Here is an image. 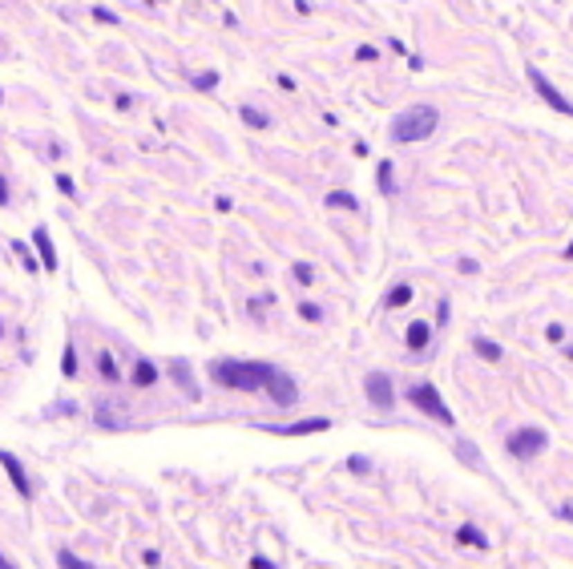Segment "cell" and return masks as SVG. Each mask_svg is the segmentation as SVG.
Wrapping results in <instances>:
<instances>
[{
	"label": "cell",
	"instance_id": "obj_34",
	"mask_svg": "<svg viewBox=\"0 0 573 569\" xmlns=\"http://www.w3.org/2000/svg\"><path fill=\"white\" fill-rule=\"evenodd\" d=\"M549 343H561V339H565V327H561V323H549Z\"/></svg>",
	"mask_w": 573,
	"mask_h": 569
},
{
	"label": "cell",
	"instance_id": "obj_27",
	"mask_svg": "<svg viewBox=\"0 0 573 569\" xmlns=\"http://www.w3.org/2000/svg\"><path fill=\"white\" fill-rule=\"evenodd\" d=\"M215 85H218V73L215 69H206V73H198V77H194V89H202V93H210Z\"/></svg>",
	"mask_w": 573,
	"mask_h": 569
},
{
	"label": "cell",
	"instance_id": "obj_23",
	"mask_svg": "<svg viewBox=\"0 0 573 569\" xmlns=\"http://www.w3.org/2000/svg\"><path fill=\"white\" fill-rule=\"evenodd\" d=\"M408 303H412V287H408V283L392 287V295H388V307H392V311H400V307H408Z\"/></svg>",
	"mask_w": 573,
	"mask_h": 569
},
{
	"label": "cell",
	"instance_id": "obj_6",
	"mask_svg": "<svg viewBox=\"0 0 573 569\" xmlns=\"http://www.w3.org/2000/svg\"><path fill=\"white\" fill-rule=\"evenodd\" d=\"M363 396L372 408H380V412H392L396 408V383L388 372H367L363 376Z\"/></svg>",
	"mask_w": 573,
	"mask_h": 569
},
{
	"label": "cell",
	"instance_id": "obj_7",
	"mask_svg": "<svg viewBox=\"0 0 573 569\" xmlns=\"http://www.w3.org/2000/svg\"><path fill=\"white\" fill-rule=\"evenodd\" d=\"M529 85L537 89V97H541V101H545L549 109H557V114L573 118V101H570L565 93H561V89H557V85H553V81H549V77H545L541 69H537V65H529Z\"/></svg>",
	"mask_w": 573,
	"mask_h": 569
},
{
	"label": "cell",
	"instance_id": "obj_33",
	"mask_svg": "<svg viewBox=\"0 0 573 569\" xmlns=\"http://www.w3.org/2000/svg\"><path fill=\"white\" fill-rule=\"evenodd\" d=\"M456 271H460V275H477L480 267H477V259H460V262H456Z\"/></svg>",
	"mask_w": 573,
	"mask_h": 569
},
{
	"label": "cell",
	"instance_id": "obj_3",
	"mask_svg": "<svg viewBox=\"0 0 573 569\" xmlns=\"http://www.w3.org/2000/svg\"><path fill=\"white\" fill-rule=\"evenodd\" d=\"M408 404L412 408H420L428 420H436V424H444V428H453L456 424V416H453V408L444 404V396L436 392V383H428V379H416V383H408Z\"/></svg>",
	"mask_w": 573,
	"mask_h": 569
},
{
	"label": "cell",
	"instance_id": "obj_30",
	"mask_svg": "<svg viewBox=\"0 0 573 569\" xmlns=\"http://www.w3.org/2000/svg\"><path fill=\"white\" fill-rule=\"evenodd\" d=\"M57 190H61V194H69V198L77 194V186H73V178H69V174H57Z\"/></svg>",
	"mask_w": 573,
	"mask_h": 569
},
{
	"label": "cell",
	"instance_id": "obj_38",
	"mask_svg": "<svg viewBox=\"0 0 573 569\" xmlns=\"http://www.w3.org/2000/svg\"><path fill=\"white\" fill-rule=\"evenodd\" d=\"M436 323H440V327L448 323V303H440V307H436Z\"/></svg>",
	"mask_w": 573,
	"mask_h": 569
},
{
	"label": "cell",
	"instance_id": "obj_20",
	"mask_svg": "<svg viewBox=\"0 0 573 569\" xmlns=\"http://www.w3.org/2000/svg\"><path fill=\"white\" fill-rule=\"evenodd\" d=\"M473 352H477L480 359H489V363H497V359H501V343H493V339L477 335V339H473Z\"/></svg>",
	"mask_w": 573,
	"mask_h": 569
},
{
	"label": "cell",
	"instance_id": "obj_28",
	"mask_svg": "<svg viewBox=\"0 0 573 569\" xmlns=\"http://www.w3.org/2000/svg\"><path fill=\"white\" fill-rule=\"evenodd\" d=\"M347 469H352L356 476H363V473H372V460H367V456H359V452H352V456H347Z\"/></svg>",
	"mask_w": 573,
	"mask_h": 569
},
{
	"label": "cell",
	"instance_id": "obj_9",
	"mask_svg": "<svg viewBox=\"0 0 573 569\" xmlns=\"http://www.w3.org/2000/svg\"><path fill=\"white\" fill-rule=\"evenodd\" d=\"M266 436H319V432H331L327 416H307V420H295V424H259Z\"/></svg>",
	"mask_w": 573,
	"mask_h": 569
},
{
	"label": "cell",
	"instance_id": "obj_31",
	"mask_svg": "<svg viewBox=\"0 0 573 569\" xmlns=\"http://www.w3.org/2000/svg\"><path fill=\"white\" fill-rule=\"evenodd\" d=\"M93 21H101V24H118V17H113L109 8H101V4H97V8H93Z\"/></svg>",
	"mask_w": 573,
	"mask_h": 569
},
{
	"label": "cell",
	"instance_id": "obj_43",
	"mask_svg": "<svg viewBox=\"0 0 573 569\" xmlns=\"http://www.w3.org/2000/svg\"><path fill=\"white\" fill-rule=\"evenodd\" d=\"M0 105H4V93H0Z\"/></svg>",
	"mask_w": 573,
	"mask_h": 569
},
{
	"label": "cell",
	"instance_id": "obj_12",
	"mask_svg": "<svg viewBox=\"0 0 573 569\" xmlns=\"http://www.w3.org/2000/svg\"><path fill=\"white\" fill-rule=\"evenodd\" d=\"M129 383H134V388H138V392H145V388H154V383H158V379H162V372H158V363H154V359L149 356H138L134 359V368H129Z\"/></svg>",
	"mask_w": 573,
	"mask_h": 569
},
{
	"label": "cell",
	"instance_id": "obj_42",
	"mask_svg": "<svg viewBox=\"0 0 573 569\" xmlns=\"http://www.w3.org/2000/svg\"><path fill=\"white\" fill-rule=\"evenodd\" d=\"M0 339H4V319H0Z\"/></svg>",
	"mask_w": 573,
	"mask_h": 569
},
{
	"label": "cell",
	"instance_id": "obj_4",
	"mask_svg": "<svg viewBox=\"0 0 573 569\" xmlns=\"http://www.w3.org/2000/svg\"><path fill=\"white\" fill-rule=\"evenodd\" d=\"M93 424L101 432H125V428H134V408L118 396H109V400H97L93 404Z\"/></svg>",
	"mask_w": 573,
	"mask_h": 569
},
{
	"label": "cell",
	"instance_id": "obj_26",
	"mask_svg": "<svg viewBox=\"0 0 573 569\" xmlns=\"http://www.w3.org/2000/svg\"><path fill=\"white\" fill-rule=\"evenodd\" d=\"M456 456L464 460V464H480V452L469 444V440H456Z\"/></svg>",
	"mask_w": 573,
	"mask_h": 569
},
{
	"label": "cell",
	"instance_id": "obj_15",
	"mask_svg": "<svg viewBox=\"0 0 573 569\" xmlns=\"http://www.w3.org/2000/svg\"><path fill=\"white\" fill-rule=\"evenodd\" d=\"M97 376L105 379V383H121V368L118 359H113V352H105V347H97V359H93Z\"/></svg>",
	"mask_w": 573,
	"mask_h": 569
},
{
	"label": "cell",
	"instance_id": "obj_40",
	"mask_svg": "<svg viewBox=\"0 0 573 569\" xmlns=\"http://www.w3.org/2000/svg\"><path fill=\"white\" fill-rule=\"evenodd\" d=\"M0 569H17V566H12V561H8V557H4V553H0Z\"/></svg>",
	"mask_w": 573,
	"mask_h": 569
},
{
	"label": "cell",
	"instance_id": "obj_5",
	"mask_svg": "<svg viewBox=\"0 0 573 569\" xmlns=\"http://www.w3.org/2000/svg\"><path fill=\"white\" fill-rule=\"evenodd\" d=\"M504 449H509L513 460H537L541 452L549 449V436H545L541 428H517V432H509Z\"/></svg>",
	"mask_w": 573,
	"mask_h": 569
},
{
	"label": "cell",
	"instance_id": "obj_8",
	"mask_svg": "<svg viewBox=\"0 0 573 569\" xmlns=\"http://www.w3.org/2000/svg\"><path fill=\"white\" fill-rule=\"evenodd\" d=\"M263 396L275 404V408H295V404H299V383H295V376H286L283 368H275V376L266 379Z\"/></svg>",
	"mask_w": 573,
	"mask_h": 569
},
{
	"label": "cell",
	"instance_id": "obj_16",
	"mask_svg": "<svg viewBox=\"0 0 573 569\" xmlns=\"http://www.w3.org/2000/svg\"><path fill=\"white\" fill-rule=\"evenodd\" d=\"M327 210L359 214V198H356V194H347V190H331V194H327Z\"/></svg>",
	"mask_w": 573,
	"mask_h": 569
},
{
	"label": "cell",
	"instance_id": "obj_19",
	"mask_svg": "<svg viewBox=\"0 0 573 569\" xmlns=\"http://www.w3.org/2000/svg\"><path fill=\"white\" fill-rule=\"evenodd\" d=\"M376 186H380V194H396V170H392L388 158L376 166Z\"/></svg>",
	"mask_w": 573,
	"mask_h": 569
},
{
	"label": "cell",
	"instance_id": "obj_1",
	"mask_svg": "<svg viewBox=\"0 0 573 569\" xmlns=\"http://www.w3.org/2000/svg\"><path fill=\"white\" fill-rule=\"evenodd\" d=\"M206 376L215 379L218 388H230V392H263L266 379L275 376V363H263V359H215L206 368Z\"/></svg>",
	"mask_w": 573,
	"mask_h": 569
},
{
	"label": "cell",
	"instance_id": "obj_25",
	"mask_svg": "<svg viewBox=\"0 0 573 569\" xmlns=\"http://www.w3.org/2000/svg\"><path fill=\"white\" fill-rule=\"evenodd\" d=\"M299 319H303V323H323V307H315V303H299Z\"/></svg>",
	"mask_w": 573,
	"mask_h": 569
},
{
	"label": "cell",
	"instance_id": "obj_24",
	"mask_svg": "<svg viewBox=\"0 0 573 569\" xmlns=\"http://www.w3.org/2000/svg\"><path fill=\"white\" fill-rule=\"evenodd\" d=\"M291 279H295L299 287H311L315 283V267H311V262H295V267H291Z\"/></svg>",
	"mask_w": 573,
	"mask_h": 569
},
{
	"label": "cell",
	"instance_id": "obj_22",
	"mask_svg": "<svg viewBox=\"0 0 573 569\" xmlns=\"http://www.w3.org/2000/svg\"><path fill=\"white\" fill-rule=\"evenodd\" d=\"M239 118L246 121L251 129H266V125H271V118H266V114H259L255 105H242V109H239Z\"/></svg>",
	"mask_w": 573,
	"mask_h": 569
},
{
	"label": "cell",
	"instance_id": "obj_10",
	"mask_svg": "<svg viewBox=\"0 0 573 569\" xmlns=\"http://www.w3.org/2000/svg\"><path fill=\"white\" fill-rule=\"evenodd\" d=\"M166 376L174 379V388H178V392H182L190 404L202 400V388H198V379H194L190 359H170V363H166Z\"/></svg>",
	"mask_w": 573,
	"mask_h": 569
},
{
	"label": "cell",
	"instance_id": "obj_39",
	"mask_svg": "<svg viewBox=\"0 0 573 569\" xmlns=\"http://www.w3.org/2000/svg\"><path fill=\"white\" fill-rule=\"evenodd\" d=\"M557 517H561V521H570V525H573V505H561V509H557Z\"/></svg>",
	"mask_w": 573,
	"mask_h": 569
},
{
	"label": "cell",
	"instance_id": "obj_11",
	"mask_svg": "<svg viewBox=\"0 0 573 569\" xmlns=\"http://www.w3.org/2000/svg\"><path fill=\"white\" fill-rule=\"evenodd\" d=\"M0 469L8 473L12 489H17V497H21V500H33V480H28V473H24V464L17 460V452H4V449H0Z\"/></svg>",
	"mask_w": 573,
	"mask_h": 569
},
{
	"label": "cell",
	"instance_id": "obj_41",
	"mask_svg": "<svg viewBox=\"0 0 573 569\" xmlns=\"http://www.w3.org/2000/svg\"><path fill=\"white\" fill-rule=\"evenodd\" d=\"M565 259H573V242H570V246H565Z\"/></svg>",
	"mask_w": 573,
	"mask_h": 569
},
{
	"label": "cell",
	"instance_id": "obj_14",
	"mask_svg": "<svg viewBox=\"0 0 573 569\" xmlns=\"http://www.w3.org/2000/svg\"><path fill=\"white\" fill-rule=\"evenodd\" d=\"M428 339H432V327L424 323V319H412V323H408V332H404L408 352H424V347H428Z\"/></svg>",
	"mask_w": 573,
	"mask_h": 569
},
{
	"label": "cell",
	"instance_id": "obj_29",
	"mask_svg": "<svg viewBox=\"0 0 573 569\" xmlns=\"http://www.w3.org/2000/svg\"><path fill=\"white\" fill-rule=\"evenodd\" d=\"M142 566L145 569H158V566H162V553H158V549H145V553H142Z\"/></svg>",
	"mask_w": 573,
	"mask_h": 569
},
{
	"label": "cell",
	"instance_id": "obj_2",
	"mask_svg": "<svg viewBox=\"0 0 573 569\" xmlns=\"http://www.w3.org/2000/svg\"><path fill=\"white\" fill-rule=\"evenodd\" d=\"M436 125H440V109L436 105H412V109H404L400 118L392 121L388 138H392V145H412V142L432 138Z\"/></svg>",
	"mask_w": 573,
	"mask_h": 569
},
{
	"label": "cell",
	"instance_id": "obj_36",
	"mask_svg": "<svg viewBox=\"0 0 573 569\" xmlns=\"http://www.w3.org/2000/svg\"><path fill=\"white\" fill-rule=\"evenodd\" d=\"M8 202H12V194H8V182L0 178V206H8Z\"/></svg>",
	"mask_w": 573,
	"mask_h": 569
},
{
	"label": "cell",
	"instance_id": "obj_18",
	"mask_svg": "<svg viewBox=\"0 0 573 569\" xmlns=\"http://www.w3.org/2000/svg\"><path fill=\"white\" fill-rule=\"evenodd\" d=\"M77 372H81V359H77V343H65V352H61V376L65 379H77Z\"/></svg>",
	"mask_w": 573,
	"mask_h": 569
},
{
	"label": "cell",
	"instance_id": "obj_35",
	"mask_svg": "<svg viewBox=\"0 0 573 569\" xmlns=\"http://www.w3.org/2000/svg\"><path fill=\"white\" fill-rule=\"evenodd\" d=\"M356 57H359V61H376L380 53H376V48H372V45H359V48H356Z\"/></svg>",
	"mask_w": 573,
	"mask_h": 569
},
{
	"label": "cell",
	"instance_id": "obj_32",
	"mask_svg": "<svg viewBox=\"0 0 573 569\" xmlns=\"http://www.w3.org/2000/svg\"><path fill=\"white\" fill-rule=\"evenodd\" d=\"M12 246H17V255H21V259H24V267H28V271H33V275H37V259H33V255H28V251H24V242H12Z\"/></svg>",
	"mask_w": 573,
	"mask_h": 569
},
{
	"label": "cell",
	"instance_id": "obj_37",
	"mask_svg": "<svg viewBox=\"0 0 573 569\" xmlns=\"http://www.w3.org/2000/svg\"><path fill=\"white\" fill-rule=\"evenodd\" d=\"M251 569H275V561H266V557H251Z\"/></svg>",
	"mask_w": 573,
	"mask_h": 569
},
{
	"label": "cell",
	"instance_id": "obj_17",
	"mask_svg": "<svg viewBox=\"0 0 573 569\" xmlns=\"http://www.w3.org/2000/svg\"><path fill=\"white\" fill-rule=\"evenodd\" d=\"M456 545H473V549H489V537L480 533L477 525H460L456 529Z\"/></svg>",
	"mask_w": 573,
	"mask_h": 569
},
{
	"label": "cell",
	"instance_id": "obj_13",
	"mask_svg": "<svg viewBox=\"0 0 573 569\" xmlns=\"http://www.w3.org/2000/svg\"><path fill=\"white\" fill-rule=\"evenodd\" d=\"M33 242H37V251H41V271H57V246H53V238H48L45 226L33 231Z\"/></svg>",
	"mask_w": 573,
	"mask_h": 569
},
{
	"label": "cell",
	"instance_id": "obj_21",
	"mask_svg": "<svg viewBox=\"0 0 573 569\" xmlns=\"http://www.w3.org/2000/svg\"><path fill=\"white\" fill-rule=\"evenodd\" d=\"M57 566H61V569H97L93 561H81L73 549H57Z\"/></svg>",
	"mask_w": 573,
	"mask_h": 569
}]
</instances>
